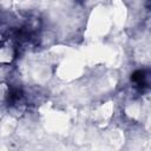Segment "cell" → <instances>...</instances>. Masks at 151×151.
<instances>
[{
    "mask_svg": "<svg viewBox=\"0 0 151 151\" xmlns=\"http://www.w3.org/2000/svg\"><path fill=\"white\" fill-rule=\"evenodd\" d=\"M145 73L144 71H137L133 76H132V80L138 85V86H145L146 83H145Z\"/></svg>",
    "mask_w": 151,
    "mask_h": 151,
    "instance_id": "cell-1",
    "label": "cell"
}]
</instances>
